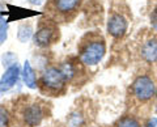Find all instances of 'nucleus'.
<instances>
[{"mask_svg":"<svg viewBox=\"0 0 157 127\" xmlns=\"http://www.w3.org/2000/svg\"><path fill=\"white\" fill-rule=\"evenodd\" d=\"M12 113L20 126L37 127L46 117H48L50 109L46 101L29 96H21L14 104Z\"/></svg>","mask_w":157,"mask_h":127,"instance_id":"f257e3e1","label":"nucleus"},{"mask_svg":"<svg viewBox=\"0 0 157 127\" xmlns=\"http://www.w3.org/2000/svg\"><path fill=\"white\" fill-rule=\"evenodd\" d=\"M106 54V41L98 33H88L78 43V60L82 66L94 67L104 59Z\"/></svg>","mask_w":157,"mask_h":127,"instance_id":"f03ea898","label":"nucleus"},{"mask_svg":"<svg viewBox=\"0 0 157 127\" xmlns=\"http://www.w3.org/2000/svg\"><path fill=\"white\" fill-rule=\"evenodd\" d=\"M68 79L60 67H47L42 71L37 81V88L42 94L48 97L63 96L67 90Z\"/></svg>","mask_w":157,"mask_h":127,"instance_id":"7ed1b4c3","label":"nucleus"},{"mask_svg":"<svg viewBox=\"0 0 157 127\" xmlns=\"http://www.w3.org/2000/svg\"><path fill=\"white\" fill-rule=\"evenodd\" d=\"M156 83L149 75H137L131 84V97L137 104H148L155 98Z\"/></svg>","mask_w":157,"mask_h":127,"instance_id":"20e7f679","label":"nucleus"},{"mask_svg":"<svg viewBox=\"0 0 157 127\" xmlns=\"http://www.w3.org/2000/svg\"><path fill=\"white\" fill-rule=\"evenodd\" d=\"M58 38H59V30L56 25L54 22L46 21L39 25L36 34L33 36V41L36 46L41 48H46L48 46H51L52 43H55L58 41Z\"/></svg>","mask_w":157,"mask_h":127,"instance_id":"39448f33","label":"nucleus"},{"mask_svg":"<svg viewBox=\"0 0 157 127\" xmlns=\"http://www.w3.org/2000/svg\"><path fill=\"white\" fill-rule=\"evenodd\" d=\"M128 30V18L121 12H113L106 21V32L114 40H122Z\"/></svg>","mask_w":157,"mask_h":127,"instance_id":"423d86ee","label":"nucleus"},{"mask_svg":"<svg viewBox=\"0 0 157 127\" xmlns=\"http://www.w3.org/2000/svg\"><path fill=\"white\" fill-rule=\"evenodd\" d=\"M81 2L82 0H50L48 8L59 17L70 18L78 11Z\"/></svg>","mask_w":157,"mask_h":127,"instance_id":"0eeeda50","label":"nucleus"},{"mask_svg":"<svg viewBox=\"0 0 157 127\" xmlns=\"http://www.w3.org/2000/svg\"><path fill=\"white\" fill-rule=\"evenodd\" d=\"M139 55L145 63L149 64L157 63V34H151L141 42Z\"/></svg>","mask_w":157,"mask_h":127,"instance_id":"6e6552de","label":"nucleus"},{"mask_svg":"<svg viewBox=\"0 0 157 127\" xmlns=\"http://www.w3.org/2000/svg\"><path fill=\"white\" fill-rule=\"evenodd\" d=\"M20 76H21V68L17 63L8 67L0 79V92H8L9 89H12L17 84Z\"/></svg>","mask_w":157,"mask_h":127,"instance_id":"1a4fd4ad","label":"nucleus"},{"mask_svg":"<svg viewBox=\"0 0 157 127\" xmlns=\"http://www.w3.org/2000/svg\"><path fill=\"white\" fill-rule=\"evenodd\" d=\"M21 76H22V81L29 89H37V76H36V72H34L33 67L30 64L29 60L24 62V66H22V71H21Z\"/></svg>","mask_w":157,"mask_h":127,"instance_id":"9d476101","label":"nucleus"},{"mask_svg":"<svg viewBox=\"0 0 157 127\" xmlns=\"http://www.w3.org/2000/svg\"><path fill=\"white\" fill-rule=\"evenodd\" d=\"M13 113L4 106H0V127H14L16 126Z\"/></svg>","mask_w":157,"mask_h":127,"instance_id":"9b49d317","label":"nucleus"},{"mask_svg":"<svg viewBox=\"0 0 157 127\" xmlns=\"http://www.w3.org/2000/svg\"><path fill=\"white\" fill-rule=\"evenodd\" d=\"M33 37V26L30 24H21L17 30V40L20 42L25 43Z\"/></svg>","mask_w":157,"mask_h":127,"instance_id":"f8f14e48","label":"nucleus"},{"mask_svg":"<svg viewBox=\"0 0 157 127\" xmlns=\"http://www.w3.org/2000/svg\"><path fill=\"white\" fill-rule=\"evenodd\" d=\"M85 123V117L81 111H73L68 117V127H82V125Z\"/></svg>","mask_w":157,"mask_h":127,"instance_id":"ddd939ff","label":"nucleus"},{"mask_svg":"<svg viewBox=\"0 0 157 127\" xmlns=\"http://www.w3.org/2000/svg\"><path fill=\"white\" fill-rule=\"evenodd\" d=\"M115 127H141V125L134 115H124L115 123Z\"/></svg>","mask_w":157,"mask_h":127,"instance_id":"4468645a","label":"nucleus"},{"mask_svg":"<svg viewBox=\"0 0 157 127\" xmlns=\"http://www.w3.org/2000/svg\"><path fill=\"white\" fill-rule=\"evenodd\" d=\"M8 38V20L0 16V46L7 41Z\"/></svg>","mask_w":157,"mask_h":127,"instance_id":"2eb2a0df","label":"nucleus"},{"mask_svg":"<svg viewBox=\"0 0 157 127\" xmlns=\"http://www.w3.org/2000/svg\"><path fill=\"white\" fill-rule=\"evenodd\" d=\"M17 63V56L14 55L13 52H7V54H4L3 55V66L4 67H11V66H13V64H16Z\"/></svg>","mask_w":157,"mask_h":127,"instance_id":"dca6fc26","label":"nucleus"},{"mask_svg":"<svg viewBox=\"0 0 157 127\" xmlns=\"http://www.w3.org/2000/svg\"><path fill=\"white\" fill-rule=\"evenodd\" d=\"M151 25L157 32V9L152 12V14H151Z\"/></svg>","mask_w":157,"mask_h":127,"instance_id":"f3484780","label":"nucleus"},{"mask_svg":"<svg viewBox=\"0 0 157 127\" xmlns=\"http://www.w3.org/2000/svg\"><path fill=\"white\" fill-rule=\"evenodd\" d=\"M143 127H157V117H151Z\"/></svg>","mask_w":157,"mask_h":127,"instance_id":"a211bd4d","label":"nucleus"},{"mask_svg":"<svg viewBox=\"0 0 157 127\" xmlns=\"http://www.w3.org/2000/svg\"><path fill=\"white\" fill-rule=\"evenodd\" d=\"M28 2L30 4H39V3H41V0H28Z\"/></svg>","mask_w":157,"mask_h":127,"instance_id":"6ab92c4d","label":"nucleus"},{"mask_svg":"<svg viewBox=\"0 0 157 127\" xmlns=\"http://www.w3.org/2000/svg\"><path fill=\"white\" fill-rule=\"evenodd\" d=\"M155 98L157 100V85H156V93H155Z\"/></svg>","mask_w":157,"mask_h":127,"instance_id":"aec40b11","label":"nucleus"},{"mask_svg":"<svg viewBox=\"0 0 157 127\" xmlns=\"http://www.w3.org/2000/svg\"><path fill=\"white\" fill-rule=\"evenodd\" d=\"M155 113H156V115H157V105H156V107H155Z\"/></svg>","mask_w":157,"mask_h":127,"instance_id":"412c9836","label":"nucleus"}]
</instances>
